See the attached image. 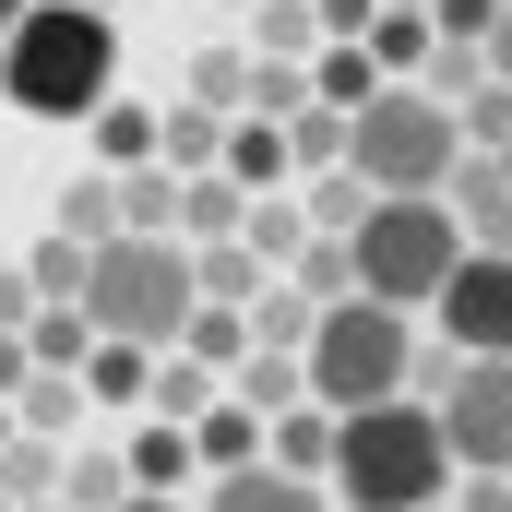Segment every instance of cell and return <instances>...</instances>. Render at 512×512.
I'll use <instances>...</instances> for the list:
<instances>
[{
  "instance_id": "cell-1",
  "label": "cell",
  "mask_w": 512,
  "mask_h": 512,
  "mask_svg": "<svg viewBox=\"0 0 512 512\" xmlns=\"http://www.w3.org/2000/svg\"><path fill=\"white\" fill-rule=\"evenodd\" d=\"M120 84V12H84V0H36L12 36H0V96L24 120H96Z\"/></svg>"
},
{
  "instance_id": "cell-2",
  "label": "cell",
  "mask_w": 512,
  "mask_h": 512,
  "mask_svg": "<svg viewBox=\"0 0 512 512\" xmlns=\"http://www.w3.org/2000/svg\"><path fill=\"white\" fill-rule=\"evenodd\" d=\"M453 429H441V405H358L346 429H334V501L346 512H429L453 501Z\"/></svg>"
},
{
  "instance_id": "cell-3",
  "label": "cell",
  "mask_w": 512,
  "mask_h": 512,
  "mask_svg": "<svg viewBox=\"0 0 512 512\" xmlns=\"http://www.w3.org/2000/svg\"><path fill=\"white\" fill-rule=\"evenodd\" d=\"M84 310H96L108 346H179V322L203 310V251L155 239V227H120L84 274Z\"/></svg>"
},
{
  "instance_id": "cell-4",
  "label": "cell",
  "mask_w": 512,
  "mask_h": 512,
  "mask_svg": "<svg viewBox=\"0 0 512 512\" xmlns=\"http://www.w3.org/2000/svg\"><path fill=\"white\" fill-rule=\"evenodd\" d=\"M310 405H334V417H358V405H393V393L417 382V310H393V298H334L322 322H310Z\"/></svg>"
},
{
  "instance_id": "cell-5",
  "label": "cell",
  "mask_w": 512,
  "mask_h": 512,
  "mask_svg": "<svg viewBox=\"0 0 512 512\" xmlns=\"http://www.w3.org/2000/svg\"><path fill=\"white\" fill-rule=\"evenodd\" d=\"M346 251H358V286H370V298H393V310H429L477 239H465L453 191H382V203L358 215V239H346Z\"/></svg>"
},
{
  "instance_id": "cell-6",
  "label": "cell",
  "mask_w": 512,
  "mask_h": 512,
  "mask_svg": "<svg viewBox=\"0 0 512 512\" xmlns=\"http://www.w3.org/2000/svg\"><path fill=\"white\" fill-rule=\"evenodd\" d=\"M465 155H477V143H465V108L429 96V84H382V96L358 108V143H346V167H358L370 191H453Z\"/></svg>"
},
{
  "instance_id": "cell-7",
  "label": "cell",
  "mask_w": 512,
  "mask_h": 512,
  "mask_svg": "<svg viewBox=\"0 0 512 512\" xmlns=\"http://www.w3.org/2000/svg\"><path fill=\"white\" fill-rule=\"evenodd\" d=\"M441 429H453V465H501L512 477V358H453V393H441Z\"/></svg>"
},
{
  "instance_id": "cell-8",
  "label": "cell",
  "mask_w": 512,
  "mask_h": 512,
  "mask_svg": "<svg viewBox=\"0 0 512 512\" xmlns=\"http://www.w3.org/2000/svg\"><path fill=\"white\" fill-rule=\"evenodd\" d=\"M429 310H441L453 358H512V251H465Z\"/></svg>"
},
{
  "instance_id": "cell-9",
  "label": "cell",
  "mask_w": 512,
  "mask_h": 512,
  "mask_svg": "<svg viewBox=\"0 0 512 512\" xmlns=\"http://www.w3.org/2000/svg\"><path fill=\"white\" fill-rule=\"evenodd\" d=\"M203 512H334V489H322V477H298V465H274V453H262V465H227V477H215V489H203Z\"/></svg>"
},
{
  "instance_id": "cell-10",
  "label": "cell",
  "mask_w": 512,
  "mask_h": 512,
  "mask_svg": "<svg viewBox=\"0 0 512 512\" xmlns=\"http://www.w3.org/2000/svg\"><path fill=\"white\" fill-rule=\"evenodd\" d=\"M453 215L477 251H512V155H465L453 167Z\"/></svg>"
},
{
  "instance_id": "cell-11",
  "label": "cell",
  "mask_w": 512,
  "mask_h": 512,
  "mask_svg": "<svg viewBox=\"0 0 512 512\" xmlns=\"http://www.w3.org/2000/svg\"><path fill=\"white\" fill-rule=\"evenodd\" d=\"M286 167H298V143H286V120H262V108H239V120H227V179H239V191H286Z\"/></svg>"
},
{
  "instance_id": "cell-12",
  "label": "cell",
  "mask_w": 512,
  "mask_h": 512,
  "mask_svg": "<svg viewBox=\"0 0 512 512\" xmlns=\"http://www.w3.org/2000/svg\"><path fill=\"white\" fill-rule=\"evenodd\" d=\"M191 441H203V465L227 477V465H262V453H274V417H262V405H239V393H215V405L191 417Z\"/></svg>"
},
{
  "instance_id": "cell-13",
  "label": "cell",
  "mask_w": 512,
  "mask_h": 512,
  "mask_svg": "<svg viewBox=\"0 0 512 512\" xmlns=\"http://www.w3.org/2000/svg\"><path fill=\"white\" fill-rule=\"evenodd\" d=\"M239 227H251V191H239L227 167L179 179V239H191V251H215V239H239Z\"/></svg>"
},
{
  "instance_id": "cell-14",
  "label": "cell",
  "mask_w": 512,
  "mask_h": 512,
  "mask_svg": "<svg viewBox=\"0 0 512 512\" xmlns=\"http://www.w3.org/2000/svg\"><path fill=\"white\" fill-rule=\"evenodd\" d=\"M84 405H96V382H84V370H36V382L12 393V429H36V441H72V429H84Z\"/></svg>"
},
{
  "instance_id": "cell-15",
  "label": "cell",
  "mask_w": 512,
  "mask_h": 512,
  "mask_svg": "<svg viewBox=\"0 0 512 512\" xmlns=\"http://www.w3.org/2000/svg\"><path fill=\"white\" fill-rule=\"evenodd\" d=\"M227 382H239V405L286 417V405H310V358H298V346H251V358H239Z\"/></svg>"
},
{
  "instance_id": "cell-16",
  "label": "cell",
  "mask_w": 512,
  "mask_h": 512,
  "mask_svg": "<svg viewBox=\"0 0 512 512\" xmlns=\"http://www.w3.org/2000/svg\"><path fill=\"white\" fill-rule=\"evenodd\" d=\"M191 465H203L191 417H143V429H131V489H179Z\"/></svg>"
},
{
  "instance_id": "cell-17",
  "label": "cell",
  "mask_w": 512,
  "mask_h": 512,
  "mask_svg": "<svg viewBox=\"0 0 512 512\" xmlns=\"http://www.w3.org/2000/svg\"><path fill=\"white\" fill-rule=\"evenodd\" d=\"M382 84H393V72L370 60V36H334V48L310 60V96H322V108H370Z\"/></svg>"
},
{
  "instance_id": "cell-18",
  "label": "cell",
  "mask_w": 512,
  "mask_h": 512,
  "mask_svg": "<svg viewBox=\"0 0 512 512\" xmlns=\"http://www.w3.org/2000/svg\"><path fill=\"white\" fill-rule=\"evenodd\" d=\"M96 155H108V167H155V155H167V108L108 96V108H96Z\"/></svg>"
},
{
  "instance_id": "cell-19",
  "label": "cell",
  "mask_w": 512,
  "mask_h": 512,
  "mask_svg": "<svg viewBox=\"0 0 512 512\" xmlns=\"http://www.w3.org/2000/svg\"><path fill=\"white\" fill-rule=\"evenodd\" d=\"M24 346H36V370H96V346H108V334H96V310L72 298V310H36V322H24Z\"/></svg>"
},
{
  "instance_id": "cell-20",
  "label": "cell",
  "mask_w": 512,
  "mask_h": 512,
  "mask_svg": "<svg viewBox=\"0 0 512 512\" xmlns=\"http://www.w3.org/2000/svg\"><path fill=\"white\" fill-rule=\"evenodd\" d=\"M334 429H346L334 405H286V417H274V465H298V477L334 489Z\"/></svg>"
},
{
  "instance_id": "cell-21",
  "label": "cell",
  "mask_w": 512,
  "mask_h": 512,
  "mask_svg": "<svg viewBox=\"0 0 512 512\" xmlns=\"http://www.w3.org/2000/svg\"><path fill=\"white\" fill-rule=\"evenodd\" d=\"M251 48L262 60H322L334 36H322V0H262L251 12Z\"/></svg>"
},
{
  "instance_id": "cell-22",
  "label": "cell",
  "mask_w": 512,
  "mask_h": 512,
  "mask_svg": "<svg viewBox=\"0 0 512 512\" xmlns=\"http://www.w3.org/2000/svg\"><path fill=\"white\" fill-rule=\"evenodd\" d=\"M167 167H179V179H203V167H227V108H203V96H179V108H167Z\"/></svg>"
},
{
  "instance_id": "cell-23",
  "label": "cell",
  "mask_w": 512,
  "mask_h": 512,
  "mask_svg": "<svg viewBox=\"0 0 512 512\" xmlns=\"http://www.w3.org/2000/svg\"><path fill=\"white\" fill-rule=\"evenodd\" d=\"M179 346H191L203 370H239V358H251V346H262V334H251V310H227V298H203V310L179 322Z\"/></svg>"
},
{
  "instance_id": "cell-24",
  "label": "cell",
  "mask_w": 512,
  "mask_h": 512,
  "mask_svg": "<svg viewBox=\"0 0 512 512\" xmlns=\"http://www.w3.org/2000/svg\"><path fill=\"white\" fill-rule=\"evenodd\" d=\"M120 227L179 239V167H167V155H155V167H120Z\"/></svg>"
},
{
  "instance_id": "cell-25",
  "label": "cell",
  "mask_w": 512,
  "mask_h": 512,
  "mask_svg": "<svg viewBox=\"0 0 512 512\" xmlns=\"http://www.w3.org/2000/svg\"><path fill=\"white\" fill-rule=\"evenodd\" d=\"M370 203H382V191H370V179H358V167H322V179H310V203H298V215H310V227H322V239H358V215H370Z\"/></svg>"
},
{
  "instance_id": "cell-26",
  "label": "cell",
  "mask_w": 512,
  "mask_h": 512,
  "mask_svg": "<svg viewBox=\"0 0 512 512\" xmlns=\"http://www.w3.org/2000/svg\"><path fill=\"white\" fill-rule=\"evenodd\" d=\"M60 441H36V429H12V453H0V501H60Z\"/></svg>"
},
{
  "instance_id": "cell-27",
  "label": "cell",
  "mask_w": 512,
  "mask_h": 512,
  "mask_svg": "<svg viewBox=\"0 0 512 512\" xmlns=\"http://www.w3.org/2000/svg\"><path fill=\"white\" fill-rule=\"evenodd\" d=\"M215 382H227V370H203L191 346H167V358H155V393H143V405H155V417H203V405H215Z\"/></svg>"
},
{
  "instance_id": "cell-28",
  "label": "cell",
  "mask_w": 512,
  "mask_h": 512,
  "mask_svg": "<svg viewBox=\"0 0 512 512\" xmlns=\"http://www.w3.org/2000/svg\"><path fill=\"white\" fill-rule=\"evenodd\" d=\"M239 239H251V251L274 262V274H286V262L310 251V239H322V227H310V215H298V203H286V191H262V203H251V227H239Z\"/></svg>"
},
{
  "instance_id": "cell-29",
  "label": "cell",
  "mask_w": 512,
  "mask_h": 512,
  "mask_svg": "<svg viewBox=\"0 0 512 512\" xmlns=\"http://www.w3.org/2000/svg\"><path fill=\"white\" fill-rule=\"evenodd\" d=\"M60 501H72V512H120L131 501V453H96V441H84L72 477H60Z\"/></svg>"
},
{
  "instance_id": "cell-30",
  "label": "cell",
  "mask_w": 512,
  "mask_h": 512,
  "mask_svg": "<svg viewBox=\"0 0 512 512\" xmlns=\"http://www.w3.org/2000/svg\"><path fill=\"white\" fill-rule=\"evenodd\" d=\"M262 286H274V262H262L251 239H215V251H203V298H227V310H251Z\"/></svg>"
},
{
  "instance_id": "cell-31",
  "label": "cell",
  "mask_w": 512,
  "mask_h": 512,
  "mask_svg": "<svg viewBox=\"0 0 512 512\" xmlns=\"http://www.w3.org/2000/svg\"><path fill=\"white\" fill-rule=\"evenodd\" d=\"M24 274H36V298H48V310H72V298H84V274H96V251H84L72 227H48V251L24 262Z\"/></svg>"
},
{
  "instance_id": "cell-32",
  "label": "cell",
  "mask_w": 512,
  "mask_h": 512,
  "mask_svg": "<svg viewBox=\"0 0 512 512\" xmlns=\"http://www.w3.org/2000/svg\"><path fill=\"white\" fill-rule=\"evenodd\" d=\"M286 143H298V167H346V143H358V108H322V96H310V108L286 120Z\"/></svg>"
},
{
  "instance_id": "cell-33",
  "label": "cell",
  "mask_w": 512,
  "mask_h": 512,
  "mask_svg": "<svg viewBox=\"0 0 512 512\" xmlns=\"http://www.w3.org/2000/svg\"><path fill=\"white\" fill-rule=\"evenodd\" d=\"M155 358H167V346H96V370H84L96 405H143V393H155Z\"/></svg>"
},
{
  "instance_id": "cell-34",
  "label": "cell",
  "mask_w": 512,
  "mask_h": 512,
  "mask_svg": "<svg viewBox=\"0 0 512 512\" xmlns=\"http://www.w3.org/2000/svg\"><path fill=\"white\" fill-rule=\"evenodd\" d=\"M60 227H72L84 251H108V239H120V179H72V191H60Z\"/></svg>"
},
{
  "instance_id": "cell-35",
  "label": "cell",
  "mask_w": 512,
  "mask_h": 512,
  "mask_svg": "<svg viewBox=\"0 0 512 512\" xmlns=\"http://www.w3.org/2000/svg\"><path fill=\"white\" fill-rule=\"evenodd\" d=\"M310 322H322L310 286H262V298H251V334H262V346H310Z\"/></svg>"
},
{
  "instance_id": "cell-36",
  "label": "cell",
  "mask_w": 512,
  "mask_h": 512,
  "mask_svg": "<svg viewBox=\"0 0 512 512\" xmlns=\"http://www.w3.org/2000/svg\"><path fill=\"white\" fill-rule=\"evenodd\" d=\"M251 108L262 120H298V108H310V60H262L251 48Z\"/></svg>"
},
{
  "instance_id": "cell-37",
  "label": "cell",
  "mask_w": 512,
  "mask_h": 512,
  "mask_svg": "<svg viewBox=\"0 0 512 512\" xmlns=\"http://www.w3.org/2000/svg\"><path fill=\"white\" fill-rule=\"evenodd\" d=\"M191 96L239 120V108H251V60H239V48H203V60H191Z\"/></svg>"
},
{
  "instance_id": "cell-38",
  "label": "cell",
  "mask_w": 512,
  "mask_h": 512,
  "mask_svg": "<svg viewBox=\"0 0 512 512\" xmlns=\"http://www.w3.org/2000/svg\"><path fill=\"white\" fill-rule=\"evenodd\" d=\"M298 286H310L322 310H334V298H358V251H346V239H310V251H298Z\"/></svg>"
},
{
  "instance_id": "cell-39",
  "label": "cell",
  "mask_w": 512,
  "mask_h": 512,
  "mask_svg": "<svg viewBox=\"0 0 512 512\" xmlns=\"http://www.w3.org/2000/svg\"><path fill=\"white\" fill-rule=\"evenodd\" d=\"M465 143H477V155H501V143H512V84H501V72L465 96Z\"/></svg>"
},
{
  "instance_id": "cell-40",
  "label": "cell",
  "mask_w": 512,
  "mask_h": 512,
  "mask_svg": "<svg viewBox=\"0 0 512 512\" xmlns=\"http://www.w3.org/2000/svg\"><path fill=\"white\" fill-rule=\"evenodd\" d=\"M36 310H48V298H36V274H24V262H0V334H24Z\"/></svg>"
},
{
  "instance_id": "cell-41",
  "label": "cell",
  "mask_w": 512,
  "mask_h": 512,
  "mask_svg": "<svg viewBox=\"0 0 512 512\" xmlns=\"http://www.w3.org/2000/svg\"><path fill=\"white\" fill-rule=\"evenodd\" d=\"M453 512H512V477H501V465H477V477L453 489Z\"/></svg>"
},
{
  "instance_id": "cell-42",
  "label": "cell",
  "mask_w": 512,
  "mask_h": 512,
  "mask_svg": "<svg viewBox=\"0 0 512 512\" xmlns=\"http://www.w3.org/2000/svg\"><path fill=\"white\" fill-rule=\"evenodd\" d=\"M382 12H393V0H322V36H370Z\"/></svg>"
},
{
  "instance_id": "cell-43",
  "label": "cell",
  "mask_w": 512,
  "mask_h": 512,
  "mask_svg": "<svg viewBox=\"0 0 512 512\" xmlns=\"http://www.w3.org/2000/svg\"><path fill=\"white\" fill-rule=\"evenodd\" d=\"M24 382H36V346H24V334H0V405H12Z\"/></svg>"
},
{
  "instance_id": "cell-44",
  "label": "cell",
  "mask_w": 512,
  "mask_h": 512,
  "mask_svg": "<svg viewBox=\"0 0 512 512\" xmlns=\"http://www.w3.org/2000/svg\"><path fill=\"white\" fill-rule=\"evenodd\" d=\"M489 72L512 84V0H501V36H489Z\"/></svg>"
},
{
  "instance_id": "cell-45",
  "label": "cell",
  "mask_w": 512,
  "mask_h": 512,
  "mask_svg": "<svg viewBox=\"0 0 512 512\" xmlns=\"http://www.w3.org/2000/svg\"><path fill=\"white\" fill-rule=\"evenodd\" d=\"M120 512H179V489H131V501Z\"/></svg>"
},
{
  "instance_id": "cell-46",
  "label": "cell",
  "mask_w": 512,
  "mask_h": 512,
  "mask_svg": "<svg viewBox=\"0 0 512 512\" xmlns=\"http://www.w3.org/2000/svg\"><path fill=\"white\" fill-rule=\"evenodd\" d=\"M24 12H36V0H0V36H12V24H24Z\"/></svg>"
},
{
  "instance_id": "cell-47",
  "label": "cell",
  "mask_w": 512,
  "mask_h": 512,
  "mask_svg": "<svg viewBox=\"0 0 512 512\" xmlns=\"http://www.w3.org/2000/svg\"><path fill=\"white\" fill-rule=\"evenodd\" d=\"M12 512H72V501H12Z\"/></svg>"
},
{
  "instance_id": "cell-48",
  "label": "cell",
  "mask_w": 512,
  "mask_h": 512,
  "mask_svg": "<svg viewBox=\"0 0 512 512\" xmlns=\"http://www.w3.org/2000/svg\"><path fill=\"white\" fill-rule=\"evenodd\" d=\"M0 453H12V405H0Z\"/></svg>"
},
{
  "instance_id": "cell-49",
  "label": "cell",
  "mask_w": 512,
  "mask_h": 512,
  "mask_svg": "<svg viewBox=\"0 0 512 512\" xmlns=\"http://www.w3.org/2000/svg\"><path fill=\"white\" fill-rule=\"evenodd\" d=\"M84 12H120V0H84Z\"/></svg>"
},
{
  "instance_id": "cell-50",
  "label": "cell",
  "mask_w": 512,
  "mask_h": 512,
  "mask_svg": "<svg viewBox=\"0 0 512 512\" xmlns=\"http://www.w3.org/2000/svg\"><path fill=\"white\" fill-rule=\"evenodd\" d=\"M227 12H262V0H227Z\"/></svg>"
},
{
  "instance_id": "cell-51",
  "label": "cell",
  "mask_w": 512,
  "mask_h": 512,
  "mask_svg": "<svg viewBox=\"0 0 512 512\" xmlns=\"http://www.w3.org/2000/svg\"><path fill=\"white\" fill-rule=\"evenodd\" d=\"M429 512H453V501H429Z\"/></svg>"
},
{
  "instance_id": "cell-52",
  "label": "cell",
  "mask_w": 512,
  "mask_h": 512,
  "mask_svg": "<svg viewBox=\"0 0 512 512\" xmlns=\"http://www.w3.org/2000/svg\"><path fill=\"white\" fill-rule=\"evenodd\" d=\"M501 155H512V143H501Z\"/></svg>"
},
{
  "instance_id": "cell-53",
  "label": "cell",
  "mask_w": 512,
  "mask_h": 512,
  "mask_svg": "<svg viewBox=\"0 0 512 512\" xmlns=\"http://www.w3.org/2000/svg\"><path fill=\"white\" fill-rule=\"evenodd\" d=\"M0 512H12V501H0Z\"/></svg>"
}]
</instances>
